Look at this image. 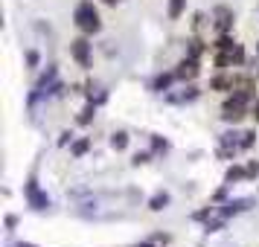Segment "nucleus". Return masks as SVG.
<instances>
[{
  "mask_svg": "<svg viewBox=\"0 0 259 247\" xmlns=\"http://www.w3.org/2000/svg\"><path fill=\"white\" fill-rule=\"evenodd\" d=\"M73 24L82 29L84 35H94L102 29V21H99V12H96V6L91 0H82L79 6H76V12H73Z\"/></svg>",
  "mask_w": 259,
  "mask_h": 247,
  "instance_id": "nucleus-1",
  "label": "nucleus"
},
{
  "mask_svg": "<svg viewBox=\"0 0 259 247\" xmlns=\"http://www.w3.org/2000/svg\"><path fill=\"white\" fill-rule=\"evenodd\" d=\"M70 56L76 59V64H79V67L91 70L94 59H91V44H88V38H76V41H73V44H70Z\"/></svg>",
  "mask_w": 259,
  "mask_h": 247,
  "instance_id": "nucleus-2",
  "label": "nucleus"
},
{
  "mask_svg": "<svg viewBox=\"0 0 259 247\" xmlns=\"http://www.w3.org/2000/svg\"><path fill=\"white\" fill-rule=\"evenodd\" d=\"M26 198H29V207H32V210H47V207H50V198L44 195V192H38L35 177L26 183Z\"/></svg>",
  "mask_w": 259,
  "mask_h": 247,
  "instance_id": "nucleus-3",
  "label": "nucleus"
},
{
  "mask_svg": "<svg viewBox=\"0 0 259 247\" xmlns=\"http://www.w3.org/2000/svg\"><path fill=\"white\" fill-rule=\"evenodd\" d=\"M198 76V59H184L181 64H178V70H175V79H184V82H192Z\"/></svg>",
  "mask_w": 259,
  "mask_h": 247,
  "instance_id": "nucleus-4",
  "label": "nucleus"
},
{
  "mask_svg": "<svg viewBox=\"0 0 259 247\" xmlns=\"http://www.w3.org/2000/svg\"><path fill=\"white\" fill-rule=\"evenodd\" d=\"M212 18H215V29H219L222 35L230 32V26H233V12H230L227 6H219V9L212 12Z\"/></svg>",
  "mask_w": 259,
  "mask_h": 247,
  "instance_id": "nucleus-5",
  "label": "nucleus"
},
{
  "mask_svg": "<svg viewBox=\"0 0 259 247\" xmlns=\"http://www.w3.org/2000/svg\"><path fill=\"white\" fill-rule=\"evenodd\" d=\"M166 207H169V195H166V192H157V195L149 201V210L152 212H160V210H166Z\"/></svg>",
  "mask_w": 259,
  "mask_h": 247,
  "instance_id": "nucleus-6",
  "label": "nucleus"
},
{
  "mask_svg": "<svg viewBox=\"0 0 259 247\" xmlns=\"http://www.w3.org/2000/svg\"><path fill=\"white\" fill-rule=\"evenodd\" d=\"M187 9V0H169V21H178Z\"/></svg>",
  "mask_w": 259,
  "mask_h": 247,
  "instance_id": "nucleus-7",
  "label": "nucleus"
},
{
  "mask_svg": "<svg viewBox=\"0 0 259 247\" xmlns=\"http://www.w3.org/2000/svg\"><path fill=\"white\" fill-rule=\"evenodd\" d=\"M210 87L212 90H233V79L230 76H215L210 82Z\"/></svg>",
  "mask_w": 259,
  "mask_h": 247,
  "instance_id": "nucleus-8",
  "label": "nucleus"
},
{
  "mask_svg": "<svg viewBox=\"0 0 259 247\" xmlns=\"http://www.w3.org/2000/svg\"><path fill=\"white\" fill-rule=\"evenodd\" d=\"M111 145H114L117 152H122V149L128 145V134H125V131H117V134H111Z\"/></svg>",
  "mask_w": 259,
  "mask_h": 247,
  "instance_id": "nucleus-9",
  "label": "nucleus"
},
{
  "mask_svg": "<svg viewBox=\"0 0 259 247\" xmlns=\"http://www.w3.org/2000/svg\"><path fill=\"white\" fill-rule=\"evenodd\" d=\"M233 47H236V44H233V38L227 35V32H224V35L215 41V50H219V53H230Z\"/></svg>",
  "mask_w": 259,
  "mask_h": 247,
  "instance_id": "nucleus-10",
  "label": "nucleus"
},
{
  "mask_svg": "<svg viewBox=\"0 0 259 247\" xmlns=\"http://www.w3.org/2000/svg\"><path fill=\"white\" fill-rule=\"evenodd\" d=\"M172 79H175V76H157V79L152 82V87L154 90H166V87L172 84Z\"/></svg>",
  "mask_w": 259,
  "mask_h": 247,
  "instance_id": "nucleus-11",
  "label": "nucleus"
},
{
  "mask_svg": "<svg viewBox=\"0 0 259 247\" xmlns=\"http://www.w3.org/2000/svg\"><path fill=\"white\" fill-rule=\"evenodd\" d=\"M88 149H91V140H79V142H73V157H82L84 152H88Z\"/></svg>",
  "mask_w": 259,
  "mask_h": 247,
  "instance_id": "nucleus-12",
  "label": "nucleus"
},
{
  "mask_svg": "<svg viewBox=\"0 0 259 247\" xmlns=\"http://www.w3.org/2000/svg\"><path fill=\"white\" fill-rule=\"evenodd\" d=\"M94 114H96V105H94V102H91V105H88V108H84V111H82V117H79V122H82V125H88V122L94 119Z\"/></svg>",
  "mask_w": 259,
  "mask_h": 247,
  "instance_id": "nucleus-13",
  "label": "nucleus"
},
{
  "mask_svg": "<svg viewBox=\"0 0 259 247\" xmlns=\"http://www.w3.org/2000/svg\"><path fill=\"white\" fill-rule=\"evenodd\" d=\"M253 140H256V134H253V131H245V134H242V140H239V149H250Z\"/></svg>",
  "mask_w": 259,
  "mask_h": 247,
  "instance_id": "nucleus-14",
  "label": "nucleus"
},
{
  "mask_svg": "<svg viewBox=\"0 0 259 247\" xmlns=\"http://www.w3.org/2000/svg\"><path fill=\"white\" fill-rule=\"evenodd\" d=\"M192 47H189V59H198L201 53H204V47H201V41H189Z\"/></svg>",
  "mask_w": 259,
  "mask_h": 247,
  "instance_id": "nucleus-15",
  "label": "nucleus"
},
{
  "mask_svg": "<svg viewBox=\"0 0 259 247\" xmlns=\"http://www.w3.org/2000/svg\"><path fill=\"white\" fill-rule=\"evenodd\" d=\"M239 177H247V169H230L227 172V180H239Z\"/></svg>",
  "mask_w": 259,
  "mask_h": 247,
  "instance_id": "nucleus-16",
  "label": "nucleus"
},
{
  "mask_svg": "<svg viewBox=\"0 0 259 247\" xmlns=\"http://www.w3.org/2000/svg\"><path fill=\"white\" fill-rule=\"evenodd\" d=\"M38 61H41L38 53H26V64H29V67H38Z\"/></svg>",
  "mask_w": 259,
  "mask_h": 247,
  "instance_id": "nucleus-17",
  "label": "nucleus"
},
{
  "mask_svg": "<svg viewBox=\"0 0 259 247\" xmlns=\"http://www.w3.org/2000/svg\"><path fill=\"white\" fill-rule=\"evenodd\" d=\"M146 160H149V154L143 152V154H134V163L140 166V163H146Z\"/></svg>",
  "mask_w": 259,
  "mask_h": 247,
  "instance_id": "nucleus-18",
  "label": "nucleus"
},
{
  "mask_svg": "<svg viewBox=\"0 0 259 247\" xmlns=\"http://www.w3.org/2000/svg\"><path fill=\"white\" fill-rule=\"evenodd\" d=\"M250 111H253L250 117H256V119H259V102H256V105H253V108H250Z\"/></svg>",
  "mask_w": 259,
  "mask_h": 247,
  "instance_id": "nucleus-19",
  "label": "nucleus"
},
{
  "mask_svg": "<svg viewBox=\"0 0 259 247\" xmlns=\"http://www.w3.org/2000/svg\"><path fill=\"white\" fill-rule=\"evenodd\" d=\"M102 3H108V6H114V3H117V0H102Z\"/></svg>",
  "mask_w": 259,
  "mask_h": 247,
  "instance_id": "nucleus-20",
  "label": "nucleus"
}]
</instances>
